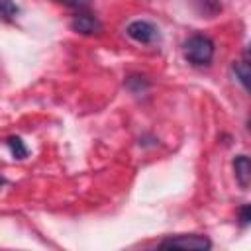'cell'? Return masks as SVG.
Instances as JSON below:
<instances>
[{
	"instance_id": "3",
	"label": "cell",
	"mask_w": 251,
	"mask_h": 251,
	"mask_svg": "<svg viewBox=\"0 0 251 251\" xmlns=\"http://www.w3.org/2000/svg\"><path fill=\"white\" fill-rule=\"evenodd\" d=\"M161 247H182V249H210L212 243L204 235H176V237H167L161 241Z\"/></svg>"
},
{
	"instance_id": "11",
	"label": "cell",
	"mask_w": 251,
	"mask_h": 251,
	"mask_svg": "<svg viewBox=\"0 0 251 251\" xmlns=\"http://www.w3.org/2000/svg\"><path fill=\"white\" fill-rule=\"evenodd\" d=\"M4 182H6V180H4V176H2V175H0V188H2V186H4Z\"/></svg>"
},
{
	"instance_id": "1",
	"label": "cell",
	"mask_w": 251,
	"mask_h": 251,
	"mask_svg": "<svg viewBox=\"0 0 251 251\" xmlns=\"http://www.w3.org/2000/svg\"><path fill=\"white\" fill-rule=\"evenodd\" d=\"M182 53H184V59L196 67L210 65L214 59V41L200 33L190 35L182 43Z\"/></svg>"
},
{
	"instance_id": "7",
	"label": "cell",
	"mask_w": 251,
	"mask_h": 251,
	"mask_svg": "<svg viewBox=\"0 0 251 251\" xmlns=\"http://www.w3.org/2000/svg\"><path fill=\"white\" fill-rule=\"evenodd\" d=\"M233 73L239 78V82L243 84V88H247V80H249V65H247V61L233 63Z\"/></svg>"
},
{
	"instance_id": "8",
	"label": "cell",
	"mask_w": 251,
	"mask_h": 251,
	"mask_svg": "<svg viewBox=\"0 0 251 251\" xmlns=\"http://www.w3.org/2000/svg\"><path fill=\"white\" fill-rule=\"evenodd\" d=\"M18 14V6L14 0H0V20H12Z\"/></svg>"
},
{
	"instance_id": "9",
	"label": "cell",
	"mask_w": 251,
	"mask_h": 251,
	"mask_svg": "<svg viewBox=\"0 0 251 251\" xmlns=\"http://www.w3.org/2000/svg\"><path fill=\"white\" fill-rule=\"evenodd\" d=\"M241 224H249V206L241 208Z\"/></svg>"
},
{
	"instance_id": "4",
	"label": "cell",
	"mask_w": 251,
	"mask_h": 251,
	"mask_svg": "<svg viewBox=\"0 0 251 251\" xmlns=\"http://www.w3.org/2000/svg\"><path fill=\"white\" fill-rule=\"evenodd\" d=\"M71 27H73V31L84 33V35L102 31V24L94 16H90V14H78V16H75L73 22H71Z\"/></svg>"
},
{
	"instance_id": "5",
	"label": "cell",
	"mask_w": 251,
	"mask_h": 251,
	"mask_svg": "<svg viewBox=\"0 0 251 251\" xmlns=\"http://www.w3.org/2000/svg\"><path fill=\"white\" fill-rule=\"evenodd\" d=\"M233 171H235V178L239 182L241 188H247L249 186V180H251V163L245 155H239L235 161H233Z\"/></svg>"
},
{
	"instance_id": "10",
	"label": "cell",
	"mask_w": 251,
	"mask_h": 251,
	"mask_svg": "<svg viewBox=\"0 0 251 251\" xmlns=\"http://www.w3.org/2000/svg\"><path fill=\"white\" fill-rule=\"evenodd\" d=\"M61 2H69V0H61ZM71 4H73V6H78V4H82V0H73Z\"/></svg>"
},
{
	"instance_id": "6",
	"label": "cell",
	"mask_w": 251,
	"mask_h": 251,
	"mask_svg": "<svg viewBox=\"0 0 251 251\" xmlns=\"http://www.w3.org/2000/svg\"><path fill=\"white\" fill-rule=\"evenodd\" d=\"M6 143H8L10 153H12L16 159H24V157H27V147L24 145V141H22L20 137H10Z\"/></svg>"
},
{
	"instance_id": "2",
	"label": "cell",
	"mask_w": 251,
	"mask_h": 251,
	"mask_svg": "<svg viewBox=\"0 0 251 251\" xmlns=\"http://www.w3.org/2000/svg\"><path fill=\"white\" fill-rule=\"evenodd\" d=\"M126 31H127V35H129L133 41L143 43V45L153 43V41L159 37L157 27H155L151 22H145V20H135V22H131Z\"/></svg>"
}]
</instances>
